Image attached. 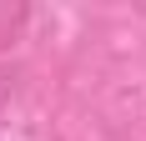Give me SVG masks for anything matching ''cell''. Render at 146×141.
Listing matches in <instances>:
<instances>
[{"label":"cell","mask_w":146,"mask_h":141,"mask_svg":"<svg viewBox=\"0 0 146 141\" xmlns=\"http://www.w3.org/2000/svg\"><path fill=\"white\" fill-rule=\"evenodd\" d=\"M15 81H20V70L0 66V116H5V106H10V96H15Z\"/></svg>","instance_id":"obj_1"}]
</instances>
